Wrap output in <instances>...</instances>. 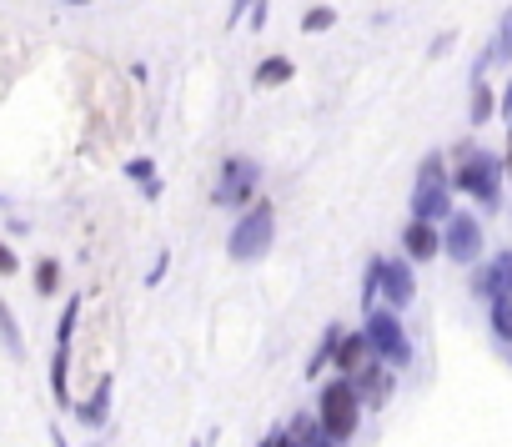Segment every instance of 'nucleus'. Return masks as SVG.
<instances>
[{"instance_id":"obj_27","label":"nucleus","mask_w":512,"mask_h":447,"mask_svg":"<svg viewBox=\"0 0 512 447\" xmlns=\"http://www.w3.org/2000/svg\"><path fill=\"white\" fill-rule=\"evenodd\" d=\"M452 41H457L452 31H447V36H437V41H432V56H447V51H452Z\"/></svg>"},{"instance_id":"obj_32","label":"nucleus","mask_w":512,"mask_h":447,"mask_svg":"<svg viewBox=\"0 0 512 447\" xmlns=\"http://www.w3.org/2000/svg\"><path fill=\"white\" fill-rule=\"evenodd\" d=\"M507 176H512V146H507Z\"/></svg>"},{"instance_id":"obj_35","label":"nucleus","mask_w":512,"mask_h":447,"mask_svg":"<svg viewBox=\"0 0 512 447\" xmlns=\"http://www.w3.org/2000/svg\"><path fill=\"white\" fill-rule=\"evenodd\" d=\"M507 347H512V337H507Z\"/></svg>"},{"instance_id":"obj_28","label":"nucleus","mask_w":512,"mask_h":447,"mask_svg":"<svg viewBox=\"0 0 512 447\" xmlns=\"http://www.w3.org/2000/svg\"><path fill=\"white\" fill-rule=\"evenodd\" d=\"M497 111H502V121H512V81H507V91H502V101H497Z\"/></svg>"},{"instance_id":"obj_19","label":"nucleus","mask_w":512,"mask_h":447,"mask_svg":"<svg viewBox=\"0 0 512 447\" xmlns=\"http://www.w3.org/2000/svg\"><path fill=\"white\" fill-rule=\"evenodd\" d=\"M0 342H6V352L21 362L26 357V337H21V322H16V312L6 307V302H0Z\"/></svg>"},{"instance_id":"obj_29","label":"nucleus","mask_w":512,"mask_h":447,"mask_svg":"<svg viewBox=\"0 0 512 447\" xmlns=\"http://www.w3.org/2000/svg\"><path fill=\"white\" fill-rule=\"evenodd\" d=\"M51 442H56V447H71V442H66V432H61V427H51Z\"/></svg>"},{"instance_id":"obj_30","label":"nucleus","mask_w":512,"mask_h":447,"mask_svg":"<svg viewBox=\"0 0 512 447\" xmlns=\"http://www.w3.org/2000/svg\"><path fill=\"white\" fill-rule=\"evenodd\" d=\"M272 447H297V442H292L287 432H277V437H272Z\"/></svg>"},{"instance_id":"obj_21","label":"nucleus","mask_w":512,"mask_h":447,"mask_svg":"<svg viewBox=\"0 0 512 447\" xmlns=\"http://www.w3.org/2000/svg\"><path fill=\"white\" fill-rule=\"evenodd\" d=\"M492 332L507 342L512 337V297H502V302H492Z\"/></svg>"},{"instance_id":"obj_18","label":"nucleus","mask_w":512,"mask_h":447,"mask_svg":"<svg viewBox=\"0 0 512 447\" xmlns=\"http://www.w3.org/2000/svg\"><path fill=\"white\" fill-rule=\"evenodd\" d=\"M51 392L56 402H71V347H56L51 357Z\"/></svg>"},{"instance_id":"obj_7","label":"nucleus","mask_w":512,"mask_h":447,"mask_svg":"<svg viewBox=\"0 0 512 447\" xmlns=\"http://www.w3.org/2000/svg\"><path fill=\"white\" fill-rule=\"evenodd\" d=\"M256 181H262V166H256L251 156H231V161L221 166L216 206H231V211L241 216V211H246V201H251V191H256Z\"/></svg>"},{"instance_id":"obj_1","label":"nucleus","mask_w":512,"mask_h":447,"mask_svg":"<svg viewBox=\"0 0 512 447\" xmlns=\"http://www.w3.org/2000/svg\"><path fill=\"white\" fill-rule=\"evenodd\" d=\"M452 181V191H462V196H472L477 206H497L502 201V161L492 156V151H482V146H457V171L447 176Z\"/></svg>"},{"instance_id":"obj_11","label":"nucleus","mask_w":512,"mask_h":447,"mask_svg":"<svg viewBox=\"0 0 512 447\" xmlns=\"http://www.w3.org/2000/svg\"><path fill=\"white\" fill-rule=\"evenodd\" d=\"M392 382H397V377H392V367H377V362H367V367H362V372L352 377L357 397H362V402H372V407L392 397Z\"/></svg>"},{"instance_id":"obj_25","label":"nucleus","mask_w":512,"mask_h":447,"mask_svg":"<svg viewBox=\"0 0 512 447\" xmlns=\"http://www.w3.org/2000/svg\"><path fill=\"white\" fill-rule=\"evenodd\" d=\"M251 6H256V0H231V16H226V26H241V16H251Z\"/></svg>"},{"instance_id":"obj_31","label":"nucleus","mask_w":512,"mask_h":447,"mask_svg":"<svg viewBox=\"0 0 512 447\" xmlns=\"http://www.w3.org/2000/svg\"><path fill=\"white\" fill-rule=\"evenodd\" d=\"M66 6H91V0H66Z\"/></svg>"},{"instance_id":"obj_22","label":"nucleus","mask_w":512,"mask_h":447,"mask_svg":"<svg viewBox=\"0 0 512 447\" xmlns=\"http://www.w3.org/2000/svg\"><path fill=\"white\" fill-rule=\"evenodd\" d=\"M56 282H61V267H56V262H41V267H36V297H51Z\"/></svg>"},{"instance_id":"obj_8","label":"nucleus","mask_w":512,"mask_h":447,"mask_svg":"<svg viewBox=\"0 0 512 447\" xmlns=\"http://www.w3.org/2000/svg\"><path fill=\"white\" fill-rule=\"evenodd\" d=\"M377 297H382L387 307H407V302L417 297V277H412V262H407V257H382Z\"/></svg>"},{"instance_id":"obj_6","label":"nucleus","mask_w":512,"mask_h":447,"mask_svg":"<svg viewBox=\"0 0 512 447\" xmlns=\"http://www.w3.org/2000/svg\"><path fill=\"white\" fill-rule=\"evenodd\" d=\"M442 257H452L457 267L482 262V221L472 211H452L442 221Z\"/></svg>"},{"instance_id":"obj_5","label":"nucleus","mask_w":512,"mask_h":447,"mask_svg":"<svg viewBox=\"0 0 512 447\" xmlns=\"http://www.w3.org/2000/svg\"><path fill=\"white\" fill-rule=\"evenodd\" d=\"M362 337H367V347H372V357L382 367H392V372L397 367H412V337H407V327H402V317L392 307H372Z\"/></svg>"},{"instance_id":"obj_10","label":"nucleus","mask_w":512,"mask_h":447,"mask_svg":"<svg viewBox=\"0 0 512 447\" xmlns=\"http://www.w3.org/2000/svg\"><path fill=\"white\" fill-rule=\"evenodd\" d=\"M402 252H407V262H432L442 252V227L407 221V227H402Z\"/></svg>"},{"instance_id":"obj_2","label":"nucleus","mask_w":512,"mask_h":447,"mask_svg":"<svg viewBox=\"0 0 512 447\" xmlns=\"http://www.w3.org/2000/svg\"><path fill=\"white\" fill-rule=\"evenodd\" d=\"M452 216V181H447V161L442 151H427L417 166V186H412V221H427V227H442Z\"/></svg>"},{"instance_id":"obj_3","label":"nucleus","mask_w":512,"mask_h":447,"mask_svg":"<svg viewBox=\"0 0 512 447\" xmlns=\"http://www.w3.org/2000/svg\"><path fill=\"white\" fill-rule=\"evenodd\" d=\"M272 237H277V211L272 201H251L241 216H236V227L226 237V257L236 262H262L272 252Z\"/></svg>"},{"instance_id":"obj_4","label":"nucleus","mask_w":512,"mask_h":447,"mask_svg":"<svg viewBox=\"0 0 512 447\" xmlns=\"http://www.w3.org/2000/svg\"><path fill=\"white\" fill-rule=\"evenodd\" d=\"M312 417H317V427H322L332 442H347V437L357 432V422H362V397H357V387H352L347 377H332V382L322 387Z\"/></svg>"},{"instance_id":"obj_13","label":"nucleus","mask_w":512,"mask_h":447,"mask_svg":"<svg viewBox=\"0 0 512 447\" xmlns=\"http://www.w3.org/2000/svg\"><path fill=\"white\" fill-rule=\"evenodd\" d=\"M492 61H512V11L502 16V26H497V36H492V46H487V51L477 56V66H472V81H482Z\"/></svg>"},{"instance_id":"obj_14","label":"nucleus","mask_w":512,"mask_h":447,"mask_svg":"<svg viewBox=\"0 0 512 447\" xmlns=\"http://www.w3.org/2000/svg\"><path fill=\"white\" fill-rule=\"evenodd\" d=\"M287 81H292V61L287 56H267L262 66H256V76H251L256 91H272V86H287Z\"/></svg>"},{"instance_id":"obj_12","label":"nucleus","mask_w":512,"mask_h":447,"mask_svg":"<svg viewBox=\"0 0 512 447\" xmlns=\"http://www.w3.org/2000/svg\"><path fill=\"white\" fill-rule=\"evenodd\" d=\"M367 362H377V357H372V347H367V337H362V332H357V337H342V347H337V362H332V367L352 382Z\"/></svg>"},{"instance_id":"obj_26","label":"nucleus","mask_w":512,"mask_h":447,"mask_svg":"<svg viewBox=\"0 0 512 447\" xmlns=\"http://www.w3.org/2000/svg\"><path fill=\"white\" fill-rule=\"evenodd\" d=\"M246 26H251V31H262V26H267V0H256V6H251Z\"/></svg>"},{"instance_id":"obj_33","label":"nucleus","mask_w":512,"mask_h":447,"mask_svg":"<svg viewBox=\"0 0 512 447\" xmlns=\"http://www.w3.org/2000/svg\"><path fill=\"white\" fill-rule=\"evenodd\" d=\"M262 447H272V437H267V442H262Z\"/></svg>"},{"instance_id":"obj_9","label":"nucleus","mask_w":512,"mask_h":447,"mask_svg":"<svg viewBox=\"0 0 512 447\" xmlns=\"http://www.w3.org/2000/svg\"><path fill=\"white\" fill-rule=\"evenodd\" d=\"M472 292L492 307V302H502V297H512V252H497V257H487L482 262V272L472 277Z\"/></svg>"},{"instance_id":"obj_20","label":"nucleus","mask_w":512,"mask_h":447,"mask_svg":"<svg viewBox=\"0 0 512 447\" xmlns=\"http://www.w3.org/2000/svg\"><path fill=\"white\" fill-rule=\"evenodd\" d=\"M332 26H337V11H332V6H312V11L302 16V31H307V36H317V31H332Z\"/></svg>"},{"instance_id":"obj_16","label":"nucleus","mask_w":512,"mask_h":447,"mask_svg":"<svg viewBox=\"0 0 512 447\" xmlns=\"http://www.w3.org/2000/svg\"><path fill=\"white\" fill-rule=\"evenodd\" d=\"M106 407H111V377H101L96 392H91L86 402H76V412H81L86 427H101V422H106Z\"/></svg>"},{"instance_id":"obj_15","label":"nucleus","mask_w":512,"mask_h":447,"mask_svg":"<svg viewBox=\"0 0 512 447\" xmlns=\"http://www.w3.org/2000/svg\"><path fill=\"white\" fill-rule=\"evenodd\" d=\"M342 337H347V332H342L337 322L322 332V342H317V352H312V362H307V377H322V367H332V362H337V347H342Z\"/></svg>"},{"instance_id":"obj_24","label":"nucleus","mask_w":512,"mask_h":447,"mask_svg":"<svg viewBox=\"0 0 512 447\" xmlns=\"http://www.w3.org/2000/svg\"><path fill=\"white\" fill-rule=\"evenodd\" d=\"M16 272H21V257H16L6 242H0V277H16Z\"/></svg>"},{"instance_id":"obj_23","label":"nucleus","mask_w":512,"mask_h":447,"mask_svg":"<svg viewBox=\"0 0 512 447\" xmlns=\"http://www.w3.org/2000/svg\"><path fill=\"white\" fill-rule=\"evenodd\" d=\"M151 171H156V166H151V161H146V156H136V161H131V166H126V176H131V181H141V186H146V181H156V176H151Z\"/></svg>"},{"instance_id":"obj_34","label":"nucleus","mask_w":512,"mask_h":447,"mask_svg":"<svg viewBox=\"0 0 512 447\" xmlns=\"http://www.w3.org/2000/svg\"><path fill=\"white\" fill-rule=\"evenodd\" d=\"M0 206H6V196H0Z\"/></svg>"},{"instance_id":"obj_17","label":"nucleus","mask_w":512,"mask_h":447,"mask_svg":"<svg viewBox=\"0 0 512 447\" xmlns=\"http://www.w3.org/2000/svg\"><path fill=\"white\" fill-rule=\"evenodd\" d=\"M497 116V91L487 81H472V106H467V121L472 126H487Z\"/></svg>"}]
</instances>
